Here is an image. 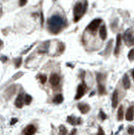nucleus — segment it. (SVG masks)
<instances>
[{
	"instance_id": "412c9836",
	"label": "nucleus",
	"mask_w": 134,
	"mask_h": 135,
	"mask_svg": "<svg viewBox=\"0 0 134 135\" xmlns=\"http://www.w3.org/2000/svg\"><path fill=\"white\" fill-rule=\"evenodd\" d=\"M31 101H32V97H31L30 95H25V98H24V102H25V104L26 105L30 104Z\"/></svg>"
},
{
	"instance_id": "f03ea898",
	"label": "nucleus",
	"mask_w": 134,
	"mask_h": 135,
	"mask_svg": "<svg viewBox=\"0 0 134 135\" xmlns=\"http://www.w3.org/2000/svg\"><path fill=\"white\" fill-rule=\"evenodd\" d=\"M88 8V3L87 1L84 2V3L83 4L82 3H77L74 9H73V15H74V22H78L82 16L85 14L86 10Z\"/></svg>"
},
{
	"instance_id": "aec40b11",
	"label": "nucleus",
	"mask_w": 134,
	"mask_h": 135,
	"mask_svg": "<svg viewBox=\"0 0 134 135\" xmlns=\"http://www.w3.org/2000/svg\"><path fill=\"white\" fill-rule=\"evenodd\" d=\"M128 59L130 61H134V48L131 49L128 52Z\"/></svg>"
},
{
	"instance_id": "393cba45",
	"label": "nucleus",
	"mask_w": 134,
	"mask_h": 135,
	"mask_svg": "<svg viewBox=\"0 0 134 135\" xmlns=\"http://www.w3.org/2000/svg\"><path fill=\"white\" fill-rule=\"evenodd\" d=\"M100 118H101L102 120H105V119L107 118L106 114H105V113H104L103 111H100Z\"/></svg>"
},
{
	"instance_id": "2eb2a0df",
	"label": "nucleus",
	"mask_w": 134,
	"mask_h": 135,
	"mask_svg": "<svg viewBox=\"0 0 134 135\" xmlns=\"http://www.w3.org/2000/svg\"><path fill=\"white\" fill-rule=\"evenodd\" d=\"M100 36L102 40H105L107 37V30H106V26L103 24L100 28Z\"/></svg>"
},
{
	"instance_id": "473e14b6",
	"label": "nucleus",
	"mask_w": 134,
	"mask_h": 135,
	"mask_svg": "<svg viewBox=\"0 0 134 135\" xmlns=\"http://www.w3.org/2000/svg\"><path fill=\"white\" fill-rule=\"evenodd\" d=\"M75 133H76V129H74V130H73V132H72L71 133H72V134H74Z\"/></svg>"
},
{
	"instance_id": "f8f14e48",
	"label": "nucleus",
	"mask_w": 134,
	"mask_h": 135,
	"mask_svg": "<svg viewBox=\"0 0 134 135\" xmlns=\"http://www.w3.org/2000/svg\"><path fill=\"white\" fill-rule=\"evenodd\" d=\"M133 116H134V107H133V106H129L127 111H126V119L127 121H132Z\"/></svg>"
},
{
	"instance_id": "ddd939ff",
	"label": "nucleus",
	"mask_w": 134,
	"mask_h": 135,
	"mask_svg": "<svg viewBox=\"0 0 134 135\" xmlns=\"http://www.w3.org/2000/svg\"><path fill=\"white\" fill-rule=\"evenodd\" d=\"M36 127L33 125H29L24 129V133L26 135H32L36 133Z\"/></svg>"
},
{
	"instance_id": "7c9ffc66",
	"label": "nucleus",
	"mask_w": 134,
	"mask_h": 135,
	"mask_svg": "<svg viewBox=\"0 0 134 135\" xmlns=\"http://www.w3.org/2000/svg\"><path fill=\"white\" fill-rule=\"evenodd\" d=\"M122 127H123V125H122L121 127H120V128L118 129V131H117V132H116V134H117V133H118L120 132V131H121V130H122Z\"/></svg>"
},
{
	"instance_id": "6e6552de",
	"label": "nucleus",
	"mask_w": 134,
	"mask_h": 135,
	"mask_svg": "<svg viewBox=\"0 0 134 135\" xmlns=\"http://www.w3.org/2000/svg\"><path fill=\"white\" fill-rule=\"evenodd\" d=\"M78 108H79V110L81 112V113L86 114V113L90 112V106L88 104H85V103H79V104L78 105Z\"/></svg>"
},
{
	"instance_id": "4468645a",
	"label": "nucleus",
	"mask_w": 134,
	"mask_h": 135,
	"mask_svg": "<svg viewBox=\"0 0 134 135\" xmlns=\"http://www.w3.org/2000/svg\"><path fill=\"white\" fill-rule=\"evenodd\" d=\"M24 105V95L22 94H20L15 101V106L18 108H21Z\"/></svg>"
},
{
	"instance_id": "72a5a7b5",
	"label": "nucleus",
	"mask_w": 134,
	"mask_h": 135,
	"mask_svg": "<svg viewBox=\"0 0 134 135\" xmlns=\"http://www.w3.org/2000/svg\"><path fill=\"white\" fill-rule=\"evenodd\" d=\"M94 94V92H92V93L90 94V96H92V95H93Z\"/></svg>"
},
{
	"instance_id": "0eeeda50",
	"label": "nucleus",
	"mask_w": 134,
	"mask_h": 135,
	"mask_svg": "<svg viewBox=\"0 0 134 135\" xmlns=\"http://www.w3.org/2000/svg\"><path fill=\"white\" fill-rule=\"evenodd\" d=\"M60 82V77L57 73H52L50 77V83L53 87L58 86Z\"/></svg>"
},
{
	"instance_id": "7ed1b4c3",
	"label": "nucleus",
	"mask_w": 134,
	"mask_h": 135,
	"mask_svg": "<svg viewBox=\"0 0 134 135\" xmlns=\"http://www.w3.org/2000/svg\"><path fill=\"white\" fill-rule=\"evenodd\" d=\"M122 38L125 44L127 47H132V46H134V30L131 29V28L125 30Z\"/></svg>"
},
{
	"instance_id": "f704fd0d",
	"label": "nucleus",
	"mask_w": 134,
	"mask_h": 135,
	"mask_svg": "<svg viewBox=\"0 0 134 135\" xmlns=\"http://www.w3.org/2000/svg\"><path fill=\"white\" fill-rule=\"evenodd\" d=\"M2 45H3V41L0 40V46H2Z\"/></svg>"
},
{
	"instance_id": "423d86ee",
	"label": "nucleus",
	"mask_w": 134,
	"mask_h": 135,
	"mask_svg": "<svg viewBox=\"0 0 134 135\" xmlns=\"http://www.w3.org/2000/svg\"><path fill=\"white\" fill-rule=\"evenodd\" d=\"M67 122L72 124V125H79V124H81V122H82V119L79 118H75L73 116H69L67 118Z\"/></svg>"
},
{
	"instance_id": "1a4fd4ad",
	"label": "nucleus",
	"mask_w": 134,
	"mask_h": 135,
	"mask_svg": "<svg viewBox=\"0 0 134 135\" xmlns=\"http://www.w3.org/2000/svg\"><path fill=\"white\" fill-rule=\"evenodd\" d=\"M122 35L121 34H117L116 35V48H115V55L117 56L118 53L120 52V47H121V45H122Z\"/></svg>"
},
{
	"instance_id": "cd10ccee",
	"label": "nucleus",
	"mask_w": 134,
	"mask_h": 135,
	"mask_svg": "<svg viewBox=\"0 0 134 135\" xmlns=\"http://www.w3.org/2000/svg\"><path fill=\"white\" fill-rule=\"evenodd\" d=\"M17 122H18V120H17L16 118H13V119L11 120V122H10V124H11V125H14V124L16 123Z\"/></svg>"
},
{
	"instance_id": "c756f323",
	"label": "nucleus",
	"mask_w": 134,
	"mask_h": 135,
	"mask_svg": "<svg viewBox=\"0 0 134 135\" xmlns=\"http://www.w3.org/2000/svg\"><path fill=\"white\" fill-rule=\"evenodd\" d=\"M1 60H2V61H3V63H5V62L7 61V58H6V57H2V58H1Z\"/></svg>"
},
{
	"instance_id": "9d476101",
	"label": "nucleus",
	"mask_w": 134,
	"mask_h": 135,
	"mask_svg": "<svg viewBox=\"0 0 134 135\" xmlns=\"http://www.w3.org/2000/svg\"><path fill=\"white\" fill-rule=\"evenodd\" d=\"M111 105H112V108H113V109L117 107V105H118V91L116 90H114L113 94H112Z\"/></svg>"
},
{
	"instance_id": "bb28decb",
	"label": "nucleus",
	"mask_w": 134,
	"mask_h": 135,
	"mask_svg": "<svg viewBox=\"0 0 134 135\" xmlns=\"http://www.w3.org/2000/svg\"><path fill=\"white\" fill-rule=\"evenodd\" d=\"M27 3V0H20V6L22 7V6H24Z\"/></svg>"
},
{
	"instance_id": "c85d7f7f",
	"label": "nucleus",
	"mask_w": 134,
	"mask_h": 135,
	"mask_svg": "<svg viewBox=\"0 0 134 135\" xmlns=\"http://www.w3.org/2000/svg\"><path fill=\"white\" fill-rule=\"evenodd\" d=\"M98 134H104V132L102 131L101 127H99V132H98Z\"/></svg>"
},
{
	"instance_id": "6ab92c4d",
	"label": "nucleus",
	"mask_w": 134,
	"mask_h": 135,
	"mask_svg": "<svg viewBox=\"0 0 134 135\" xmlns=\"http://www.w3.org/2000/svg\"><path fill=\"white\" fill-rule=\"evenodd\" d=\"M62 101H63V96L61 94L57 95L55 96V98L53 99V102L57 103V104H60V103H62Z\"/></svg>"
},
{
	"instance_id": "39448f33",
	"label": "nucleus",
	"mask_w": 134,
	"mask_h": 135,
	"mask_svg": "<svg viewBox=\"0 0 134 135\" xmlns=\"http://www.w3.org/2000/svg\"><path fill=\"white\" fill-rule=\"evenodd\" d=\"M85 91H86V85L84 84H79L77 89V94L75 96V100H79V99L82 98L84 96V93H85Z\"/></svg>"
},
{
	"instance_id": "2f4dec72",
	"label": "nucleus",
	"mask_w": 134,
	"mask_h": 135,
	"mask_svg": "<svg viewBox=\"0 0 134 135\" xmlns=\"http://www.w3.org/2000/svg\"><path fill=\"white\" fill-rule=\"evenodd\" d=\"M132 78H133V79H134V69L132 71Z\"/></svg>"
},
{
	"instance_id": "5701e85b",
	"label": "nucleus",
	"mask_w": 134,
	"mask_h": 135,
	"mask_svg": "<svg viewBox=\"0 0 134 135\" xmlns=\"http://www.w3.org/2000/svg\"><path fill=\"white\" fill-rule=\"evenodd\" d=\"M39 79H40L41 84H45L46 82H47V76H46V75H39Z\"/></svg>"
},
{
	"instance_id": "a878e982",
	"label": "nucleus",
	"mask_w": 134,
	"mask_h": 135,
	"mask_svg": "<svg viewBox=\"0 0 134 135\" xmlns=\"http://www.w3.org/2000/svg\"><path fill=\"white\" fill-rule=\"evenodd\" d=\"M127 132H128L129 134H134V127L133 126H129L128 129H127Z\"/></svg>"
},
{
	"instance_id": "20e7f679",
	"label": "nucleus",
	"mask_w": 134,
	"mask_h": 135,
	"mask_svg": "<svg viewBox=\"0 0 134 135\" xmlns=\"http://www.w3.org/2000/svg\"><path fill=\"white\" fill-rule=\"evenodd\" d=\"M101 22H102L101 19L94 20L93 21H91V22L89 24V26H87V30H90V32L94 33L98 30V28H99V26H100V24H101Z\"/></svg>"
},
{
	"instance_id": "a211bd4d",
	"label": "nucleus",
	"mask_w": 134,
	"mask_h": 135,
	"mask_svg": "<svg viewBox=\"0 0 134 135\" xmlns=\"http://www.w3.org/2000/svg\"><path fill=\"white\" fill-rule=\"evenodd\" d=\"M98 91H99V94H100V95H104L105 93V85L102 84L101 83H98Z\"/></svg>"
},
{
	"instance_id": "dca6fc26",
	"label": "nucleus",
	"mask_w": 134,
	"mask_h": 135,
	"mask_svg": "<svg viewBox=\"0 0 134 135\" xmlns=\"http://www.w3.org/2000/svg\"><path fill=\"white\" fill-rule=\"evenodd\" d=\"M112 44H113V40H110V41H108V43L106 45V48H105V50L104 51V54L105 55L108 56L111 53V48H112Z\"/></svg>"
},
{
	"instance_id": "f257e3e1",
	"label": "nucleus",
	"mask_w": 134,
	"mask_h": 135,
	"mask_svg": "<svg viewBox=\"0 0 134 135\" xmlns=\"http://www.w3.org/2000/svg\"><path fill=\"white\" fill-rule=\"evenodd\" d=\"M66 21L63 18L59 15L52 16L48 20V28L49 30L53 34H58L61 31L65 26Z\"/></svg>"
},
{
	"instance_id": "b1692460",
	"label": "nucleus",
	"mask_w": 134,
	"mask_h": 135,
	"mask_svg": "<svg viewBox=\"0 0 134 135\" xmlns=\"http://www.w3.org/2000/svg\"><path fill=\"white\" fill-rule=\"evenodd\" d=\"M21 63H22V58H19L15 60V67L16 68H20Z\"/></svg>"
},
{
	"instance_id": "9b49d317",
	"label": "nucleus",
	"mask_w": 134,
	"mask_h": 135,
	"mask_svg": "<svg viewBox=\"0 0 134 135\" xmlns=\"http://www.w3.org/2000/svg\"><path fill=\"white\" fill-rule=\"evenodd\" d=\"M122 84L125 90H128V89L131 87V82H130L129 77L126 73H125L122 78Z\"/></svg>"
},
{
	"instance_id": "4be33fe9",
	"label": "nucleus",
	"mask_w": 134,
	"mask_h": 135,
	"mask_svg": "<svg viewBox=\"0 0 134 135\" xmlns=\"http://www.w3.org/2000/svg\"><path fill=\"white\" fill-rule=\"evenodd\" d=\"M59 131H60V132H59L60 134H67V133H68V131H67L66 127L64 126H60Z\"/></svg>"
},
{
	"instance_id": "f3484780",
	"label": "nucleus",
	"mask_w": 134,
	"mask_h": 135,
	"mask_svg": "<svg viewBox=\"0 0 134 135\" xmlns=\"http://www.w3.org/2000/svg\"><path fill=\"white\" fill-rule=\"evenodd\" d=\"M124 118V112H123V106H120V107L118 109V112H117V119L119 121H122Z\"/></svg>"
}]
</instances>
